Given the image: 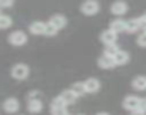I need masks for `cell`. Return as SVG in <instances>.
Masks as SVG:
<instances>
[{
	"label": "cell",
	"mask_w": 146,
	"mask_h": 115,
	"mask_svg": "<svg viewBox=\"0 0 146 115\" xmlns=\"http://www.w3.org/2000/svg\"><path fill=\"white\" fill-rule=\"evenodd\" d=\"M29 75V66L25 65V64H16L13 68H12V76L17 81H22V79H26Z\"/></svg>",
	"instance_id": "obj_1"
},
{
	"label": "cell",
	"mask_w": 146,
	"mask_h": 115,
	"mask_svg": "<svg viewBox=\"0 0 146 115\" xmlns=\"http://www.w3.org/2000/svg\"><path fill=\"white\" fill-rule=\"evenodd\" d=\"M7 40L12 45H15V46H22V45H25L27 42V36H26V33L23 30H15V32H12L9 35Z\"/></svg>",
	"instance_id": "obj_2"
},
{
	"label": "cell",
	"mask_w": 146,
	"mask_h": 115,
	"mask_svg": "<svg viewBox=\"0 0 146 115\" xmlns=\"http://www.w3.org/2000/svg\"><path fill=\"white\" fill-rule=\"evenodd\" d=\"M80 10L86 16H93V15H96L99 12V3L98 2H93V0H90V2H85L80 6Z\"/></svg>",
	"instance_id": "obj_3"
},
{
	"label": "cell",
	"mask_w": 146,
	"mask_h": 115,
	"mask_svg": "<svg viewBox=\"0 0 146 115\" xmlns=\"http://www.w3.org/2000/svg\"><path fill=\"white\" fill-rule=\"evenodd\" d=\"M139 102H140V98L135 96V95H127L125 99H123V108L125 109H129V111H137L139 108Z\"/></svg>",
	"instance_id": "obj_4"
},
{
	"label": "cell",
	"mask_w": 146,
	"mask_h": 115,
	"mask_svg": "<svg viewBox=\"0 0 146 115\" xmlns=\"http://www.w3.org/2000/svg\"><path fill=\"white\" fill-rule=\"evenodd\" d=\"M100 40H102L105 45H108V46L115 45L116 40H117V33H115L112 29H108V30H105V32L100 33Z\"/></svg>",
	"instance_id": "obj_5"
},
{
	"label": "cell",
	"mask_w": 146,
	"mask_h": 115,
	"mask_svg": "<svg viewBox=\"0 0 146 115\" xmlns=\"http://www.w3.org/2000/svg\"><path fill=\"white\" fill-rule=\"evenodd\" d=\"M20 108V104L16 98H7L5 102H3V109L9 114H13V112H17Z\"/></svg>",
	"instance_id": "obj_6"
},
{
	"label": "cell",
	"mask_w": 146,
	"mask_h": 115,
	"mask_svg": "<svg viewBox=\"0 0 146 115\" xmlns=\"http://www.w3.org/2000/svg\"><path fill=\"white\" fill-rule=\"evenodd\" d=\"M98 65H99L102 69H110V68H113L116 64H115L113 57H110V56H108V55L103 53L99 59H98Z\"/></svg>",
	"instance_id": "obj_7"
},
{
	"label": "cell",
	"mask_w": 146,
	"mask_h": 115,
	"mask_svg": "<svg viewBox=\"0 0 146 115\" xmlns=\"http://www.w3.org/2000/svg\"><path fill=\"white\" fill-rule=\"evenodd\" d=\"M143 27V22L140 17H133V19H129L126 22V30L127 32H136L137 29H142Z\"/></svg>",
	"instance_id": "obj_8"
},
{
	"label": "cell",
	"mask_w": 146,
	"mask_h": 115,
	"mask_svg": "<svg viewBox=\"0 0 146 115\" xmlns=\"http://www.w3.org/2000/svg\"><path fill=\"white\" fill-rule=\"evenodd\" d=\"M83 84H85V86H86V92H89V94H95V92H98L99 88H100V82H99L96 78H89V79H86Z\"/></svg>",
	"instance_id": "obj_9"
},
{
	"label": "cell",
	"mask_w": 146,
	"mask_h": 115,
	"mask_svg": "<svg viewBox=\"0 0 146 115\" xmlns=\"http://www.w3.org/2000/svg\"><path fill=\"white\" fill-rule=\"evenodd\" d=\"M110 12L113 15H117V16H122L127 12V5L125 2H115L112 6H110Z\"/></svg>",
	"instance_id": "obj_10"
},
{
	"label": "cell",
	"mask_w": 146,
	"mask_h": 115,
	"mask_svg": "<svg viewBox=\"0 0 146 115\" xmlns=\"http://www.w3.org/2000/svg\"><path fill=\"white\" fill-rule=\"evenodd\" d=\"M49 23H50L52 26H54V27H56V29L59 30V29L64 27L67 22H66V17H64L63 15H53V16L50 17Z\"/></svg>",
	"instance_id": "obj_11"
},
{
	"label": "cell",
	"mask_w": 146,
	"mask_h": 115,
	"mask_svg": "<svg viewBox=\"0 0 146 115\" xmlns=\"http://www.w3.org/2000/svg\"><path fill=\"white\" fill-rule=\"evenodd\" d=\"M46 26H47V23H43V22L37 20V22H33V23L29 26V29H30V32H32L33 35H44Z\"/></svg>",
	"instance_id": "obj_12"
},
{
	"label": "cell",
	"mask_w": 146,
	"mask_h": 115,
	"mask_svg": "<svg viewBox=\"0 0 146 115\" xmlns=\"http://www.w3.org/2000/svg\"><path fill=\"white\" fill-rule=\"evenodd\" d=\"M132 86L135 89H137V91H145L146 89V76L145 75H139V76L133 78Z\"/></svg>",
	"instance_id": "obj_13"
},
{
	"label": "cell",
	"mask_w": 146,
	"mask_h": 115,
	"mask_svg": "<svg viewBox=\"0 0 146 115\" xmlns=\"http://www.w3.org/2000/svg\"><path fill=\"white\" fill-rule=\"evenodd\" d=\"M110 29L115 32V33H120V32H125L126 30V22L122 20V19H117V20H113L110 23Z\"/></svg>",
	"instance_id": "obj_14"
},
{
	"label": "cell",
	"mask_w": 146,
	"mask_h": 115,
	"mask_svg": "<svg viewBox=\"0 0 146 115\" xmlns=\"http://www.w3.org/2000/svg\"><path fill=\"white\" fill-rule=\"evenodd\" d=\"M27 109L32 114H37V112H40L43 109V104H42L40 99H37V101H27Z\"/></svg>",
	"instance_id": "obj_15"
},
{
	"label": "cell",
	"mask_w": 146,
	"mask_h": 115,
	"mask_svg": "<svg viewBox=\"0 0 146 115\" xmlns=\"http://www.w3.org/2000/svg\"><path fill=\"white\" fill-rule=\"evenodd\" d=\"M115 64L116 65H123V64H127V61H129V55H127V52H125V50H119L116 55H115Z\"/></svg>",
	"instance_id": "obj_16"
},
{
	"label": "cell",
	"mask_w": 146,
	"mask_h": 115,
	"mask_svg": "<svg viewBox=\"0 0 146 115\" xmlns=\"http://www.w3.org/2000/svg\"><path fill=\"white\" fill-rule=\"evenodd\" d=\"M59 96H60L66 104H73V102H75V101L78 99V96L72 92V89H66V91H63Z\"/></svg>",
	"instance_id": "obj_17"
},
{
	"label": "cell",
	"mask_w": 146,
	"mask_h": 115,
	"mask_svg": "<svg viewBox=\"0 0 146 115\" xmlns=\"http://www.w3.org/2000/svg\"><path fill=\"white\" fill-rule=\"evenodd\" d=\"M70 89H72V92L75 94L76 96H82V95L86 94V86H85V84H80V82L73 84Z\"/></svg>",
	"instance_id": "obj_18"
},
{
	"label": "cell",
	"mask_w": 146,
	"mask_h": 115,
	"mask_svg": "<svg viewBox=\"0 0 146 115\" xmlns=\"http://www.w3.org/2000/svg\"><path fill=\"white\" fill-rule=\"evenodd\" d=\"M13 22H12V17L7 16V15H0V27L2 29H7L9 26H12Z\"/></svg>",
	"instance_id": "obj_19"
},
{
	"label": "cell",
	"mask_w": 146,
	"mask_h": 115,
	"mask_svg": "<svg viewBox=\"0 0 146 115\" xmlns=\"http://www.w3.org/2000/svg\"><path fill=\"white\" fill-rule=\"evenodd\" d=\"M120 49L116 46V45H110V46H106V50H105V55L110 56V57H115V55L119 52Z\"/></svg>",
	"instance_id": "obj_20"
},
{
	"label": "cell",
	"mask_w": 146,
	"mask_h": 115,
	"mask_svg": "<svg viewBox=\"0 0 146 115\" xmlns=\"http://www.w3.org/2000/svg\"><path fill=\"white\" fill-rule=\"evenodd\" d=\"M66 106H67V104L60 96H57L52 101V108H66Z\"/></svg>",
	"instance_id": "obj_21"
},
{
	"label": "cell",
	"mask_w": 146,
	"mask_h": 115,
	"mask_svg": "<svg viewBox=\"0 0 146 115\" xmlns=\"http://www.w3.org/2000/svg\"><path fill=\"white\" fill-rule=\"evenodd\" d=\"M37 99L42 101V94L39 91H30L27 95V101H37Z\"/></svg>",
	"instance_id": "obj_22"
},
{
	"label": "cell",
	"mask_w": 146,
	"mask_h": 115,
	"mask_svg": "<svg viewBox=\"0 0 146 115\" xmlns=\"http://www.w3.org/2000/svg\"><path fill=\"white\" fill-rule=\"evenodd\" d=\"M57 33V29L54 27V26H52L50 23H47V26H46V32H44V35L46 36H54Z\"/></svg>",
	"instance_id": "obj_23"
},
{
	"label": "cell",
	"mask_w": 146,
	"mask_h": 115,
	"mask_svg": "<svg viewBox=\"0 0 146 115\" xmlns=\"http://www.w3.org/2000/svg\"><path fill=\"white\" fill-rule=\"evenodd\" d=\"M52 115H69L66 108H50Z\"/></svg>",
	"instance_id": "obj_24"
},
{
	"label": "cell",
	"mask_w": 146,
	"mask_h": 115,
	"mask_svg": "<svg viewBox=\"0 0 146 115\" xmlns=\"http://www.w3.org/2000/svg\"><path fill=\"white\" fill-rule=\"evenodd\" d=\"M137 43H139L142 47H146V32H143V33L137 37Z\"/></svg>",
	"instance_id": "obj_25"
},
{
	"label": "cell",
	"mask_w": 146,
	"mask_h": 115,
	"mask_svg": "<svg viewBox=\"0 0 146 115\" xmlns=\"http://www.w3.org/2000/svg\"><path fill=\"white\" fill-rule=\"evenodd\" d=\"M137 111L146 114V98H140V102H139V108H137Z\"/></svg>",
	"instance_id": "obj_26"
},
{
	"label": "cell",
	"mask_w": 146,
	"mask_h": 115,
	"mask_svg": "<svg viewBox=\"0 0 146 115\" xmlns=\"http://www.w3.org/2000/svg\"><path fill=\"white\" fill-rule=\"evenodd\" d=\"M9 6H13V0H3V2H0V7H9Z\"/></svg>",
	"instance_id": "obj_27"
},
{
	"label": "cell",
	"mask_w": 146,
	"mask_h": 115,
	"mask_svg": "<svg viewBox=\"0 0 146 115\" xmlns=\"http://www.w3.org/2000/svg\"><path fill=\"white\" fill-rule=\"evenodd\" d=\"M130 115H146L145 112H140V111H133Z\"/></svg>",
	"instance_id": "obj_28"
},
{
	"label": "cell",
	"mask_w": 146,
	"mask_h": 115,
	"mask_svg": "<svg viewBox=\"0 0 146 115\" xmlns=\"http://www.w3.org/2000/svg\"><path fill=\"white\" fill-rule=\"evenodd\" d=\"M140 19H142V22H143V23H146V15H143Z\"/></svg>",
	"instance_id": "obj_29"
},
{
	"label": "cell",
	"mask_w": 146,
	"mask_h": 115,
	"mask_svg": "<svg viewBox=\"0 0 146 115\" xmlns=\"http://www.w3.org/2000/svg\"><path fill=\"white\" fill-rule=\"evenodd\" d=\"M96 115H109V114H108V112H98Z\"/></svg>",
	"instance_id": "obj_30"
},
{
	"label": "cell",
	"mask_w": 146,
	"mask_h": 115,
	"mask_svg": "<svg viewBox=\"0 0 146 115\" xmlns=\"http://www.w3.org/2000/svg\"><path fill=\"white\" fill-rule=\"evenodd\" d=\"M142 29H145V32H146V23H143V27Z\"/></svg>",
	"instance_id": "obj_31"
}]
</instances>
